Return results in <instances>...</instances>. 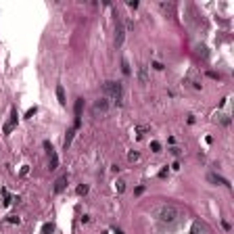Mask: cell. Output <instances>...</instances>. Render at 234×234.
I'll use <instances>...</instances> for the list:
<instances>
[{"mask_svg":"<svg viewBox=\"0 0 234 234\" xmlns=\"http://www.w3.org/2000/svg\"><path fill=\"white\" fill-rule=\"evenodd\" d=\"M155 215H157V220L161 224H174L180 213H178V209L172 207V205H161L159 209L155 211Z\"/></svg>","mask_w":234,"mask_h":234,"instance_id":"6da1fadb","label":"cell"},{"mask_svg":"<svg viewBox=\"0 0 234 234\" xmlns=\"http://www.w3.org/2000/svg\"><path fill=\"white\" fill-rule=\"evenodd\" d=\"M103 92H105V96H109V98H111V100H113L117 107L121 105L123 92H121V84H119V82H105V86H103Z\"/></svg>","mask_w":234,"mask_h":234,"instance_id":"7a4b0ae2","label":"cell"},{"mask_svg":"<svg viewBox=\"0 0 234 234\" xmlns=\"http://www.w3.org/2000/svg\"><path fill=\"white\" fill-rule=\"evenodd\" d=\"M92 111H94V115H103V113H107L109 111V100L107 98H98L96 103H94V107H92Z\"/></svg>","mask_w":234,"mask_h":234,"instance_id":"3957f363","label":"cell"},{"mask_svg":"<svg viewBox=\"0 0 234 234\" xmlns=\"http://www.w3.org/2000/svg\"><path fill=\"white\" fill-rule=\"evenodd\" d=\"M123 38H126V27L121 23H117V29H115V46L117 48L123 44Z\"/></svg>","mask_w":234,"mask_h":234,"instance_id":"277c9868","label":"cell"},{"mask_svg":"<svg viewBox=\"0 0 234 234\" xmlns=\"http://www.w3.org/2000/svg\"><path fill=\"white\" fill-rule=\"evenodd\" d=\"M207 178H209V182H213V184H224V186H230V182H228L226 178H222V176H217V174H209Z\"/></svg>","mask_w":234,"mask_h":234,"instance_id":"5b68a950","label":"cell"},{"mask_svg":"<svg viewBox=\"0 0 234 234\" xmlns=\"http://www.w3.org/2000/svg\"><path fill=\"white\" fill-rule=\"evenodd\" d=\"M15 123H17V111H15V109H13V115H11V121H9V123H4V134H11V130L15 128Z\"/></svg>","mask_w":234,"mask_h":234,"instance_id":"8992f818","label":"cell"},{"mask_svg":"<svg viewBox=\"0 0 234 234\" xmlns=\"http://www.w3.org/2000/svg\"><path fill=\"white\" fill-rule=\"evenodd\" d=\"M67 186V176H63V178H58L57 182H55V192H63Z\"/></svg>","mask_w":234,"mask_h":234,"instance_id":"52a82bcc","label":"cell"},{"mask_svg":"<svg viewBox=\"0 0 234 234\" xmlns=\"http://www.w3.org/2000/svg\"><path fill=\"white\" fill-rule=\"evenodd\" d=\"M57 98H58V105L65 107L67 105V100H65V90H63V86H57Z\"/></svg>","mask_w":234,"mask_h":234,"instance_id":"ba28073f","label":"cell"},{"mask_svg":"<svg viewBox=\"0 0 234 234\" xmlns=\"http://www.w3.org/2000/svg\"><path fill=\"white\" fill-rule=\"evenodd\" d=\"M48 167H50V172L58 167V155L55 151H50V163H48Z\"/></svg>","mask_w":234,"mask_h":234,"instance_id":"9c48e42d","label":"cell"},{"mask_svg":"<svg viewBox=\"0 0 234 234\" xmlns=\"http://www.w3.org/2000/svg\"><path fill=\"white\" fill-rule=\"evenodd\" d=\"M138 80H140L142 84L149 82V73H146V67H138Z\"/></svg>","mask_w":234,"mask_h":234,"instance_id":"30bf717a","label":"cell"},{"mask_svg":"<svg viewBox=\"0 0 234 234\" xmlns=\"http://www.w3.org/2000/svg\"><path fill=\"white\" fill-rule=\"evenodd\" d=\"M190 234H205V228L201 226V222H194L190 228Z\"/></svg>","mask_w":234,"mask_h":234,"instance_id":"8fae6325","label":"cell"},{"mask_svg":"<svg viewBox=\"0 0 234 234\" xmlns=\"http://www.w3.org/2000/svg\"><path fill=\"white\" fill-rule=\"evenodd\" d=\"M82 107H84V98L75 100V117H82Z\"/></svg>","mask_w":234,"mask_h":234,"instance_id":"7c38bea8","label":"cell"},{"mask_svg":"<svg viewBox=\"0 0 234 234\" xmlns=\"http://www.w3.org/2000/svg\"><path fill=\"white\" fill-rule=\"evenodd\" d=\"M159 6H161V11H163V13H169V15H174V4H167V2H161Z\"/></svg>","mask_w":234,"mask_h":234,"instance_id":"4fadbf2b","label":"cell"},{"mask_svg":"<svg viewBox=\"0 0 234 234\" xmlns=\"http://www.w3.org/2000/svg\"><path fill=\"white\" fill-rule=\"evenodd\" d=\"M215 121H220L224 126H230V117L228 115H215Z\"/></svg>","mask_w":234,"mask_h":234,"instance_id":"5bb4252c","label":"cell"},{"mask_svg":"<svg viewBox=\"0 0 234 234\" xmlns=\"http://www.w3.org/2000/svg\"><path fill=\"white\" fill-rule=\"evenodd\" d=\"M73 134H75V128H73V130H69V132H67V138H65V149H69L71 140H73Z\"/></svg>","mask_w":234,"mask_h":234,"instance_id":"9a60e30c","label":"cell"},{"mask_svg":"<svg viewBox=\"0 0 234 234\" xmlns=\"http://www.w3.org/2000/svg\"><path fill=\"white\" fill-rule=\"evenodd\" d=\"M128 159H130V161H132V163H136V161L140 159V155H138V153H136V151H132V153H128Z\"/></svg>","mask_w":234,"mask_h":234,"instance_id":"2e32d148","label":"cell"},{"mask_svg":"<svg viewBox=\"0 0 234 234\" xmlns=\"http://www.w3.org/2000/svg\"><path fill=\"white\" fill-rule=\"evenodd\" d=\"M121 71H123L126 75H130V65H128V61H126V58L121 61Z\"/></svg>","mask_w":234,"mask_h":234,"instance_id":"e0dca14e","label":"cell"},{"mask_svg":"<svg viewBox=\"0 0 234 234\" xmlns=\"http://www.w3.org/2000/svg\"><path fill=\"white\" fill-rule=\"evenodd\" d=\"M52 224H44V228H42V234H52Z\"/></svg>","mask_w":234,"mask_h":234,"instance_id":"ac0fdd59","label":"cell"},{"mask_svg":"<svg viewBox=\"0 0 234 234\" xmlns=\"http://www.w3.org/2000/svg\"><path fill=\"white\" fill-rule=\"evenodd\" d=\"M2 194H4V205L9 207V205H11V203H13V199H11V197H9V192H6L4 188H2Z\"/></svg>","mask_w":234,"mask_h":234,"instance_id":"d6986e66","label":"cell"},{"mask_svg":"<svg viewBox=\"0 0 234 234\" xmlns=\"http://www.w3.org/2000/svg\"><path fill=\"white\" fill-rule=\"evenodd\" d=\"M36 113H38V107H32V109H27V113H25V117L29 119V117H34Z\"/></svg>","mask_w":234,"mask_h":234,"instance_id":"ffe728a7","label":"cell"},{"mask_svg":"<svg viewBox=\"0 0 234 234\" xmlns=\"http://www.w3.org/2000/svg\"><path fill=\"white\" fill-rule=\"evenodd\" d=\"M151 149H153L155 153H159V151H161V144H159L157 140H153V142H151Z\"/></svg>","mask_w":234,"mask_h":234,"instance_id":"44dd1931","label":"cell"},{"mask_svg":"<svg viewBox=\"0 0 234 234\" xmlns=\"http://www.w3.org/2000/svg\"><path fill=\"white\" fill-rule=\"evenodd\" d=\"M86 192H88V186H86V184H80V186H77V194H86Z\"/></svg>","mask_w":234,"mask_h":234,"instance_id":"7402d4cb","label":"cell"},{"mask_svg":"<svg viewBox=\"0 0 234 234\" xmlns=\"http://www.w3.org/2000/svg\"><path fill=\"white\" fill-rule=\"evenodd\" d=\"M117 190L123 192V190H126V182H117Z\"/></svg>","mask_w":234,"mask_h":234,"instance_id":"603a6c76","label":"cell"},{"mask_svg":"<svg viewBox=\"0 0 234 234\" xmlns=\"http://www.w3.org/2000/svg\"><path fill=\"white\" fill-rule=\"evenodd\" d=\"M199 55H203V57L207 58V48H205V46H199Z\"/></svg>","mask_w":234,"mask_h":234,"instance_id":"cb8c5ba5","label":"cell"},{"mask_svg":"<svg viewBox=\"0 0 234 234\" xmlns=\"http://www.w3.org/2000/svg\"><path fill=\"white\" fill-rule=\"evenodd\" d=\"M9 222H11V224H19V222H21V220H19L17 215H11V217H9Z\"/></svg>","mask_w":234,"mask_h":234,"instance_id":"d4e9b609","label":"cell"},{"mask_svg":"<svg viewBox=\"0 0 234 234\" xmlns=\"http://www.w3.org/2000/svg\"><path fill=\"white\" fill-rule=\"evenodd\" d=\"M128 6H130V9H138V2H136V0H130Z\"/></svg>","mask_w":234,"mask_h":234,"instance_id":"484cf974","label":"cell"},{"mask_svg":"<svg viewBox=\"0 0 234 234\" xmlns=\"http://www.w3.org/2000/svg\"><path fill=\"white\" fill-rule=\"evenodd\" d=\"M153 67H155V69H157V71H161V69H163V65H161L159 61H155V63H153Z\"/></svg>","mask_w":234,"mask_h":234,"instance_id":"4316f807","label":"cell"},{"mask_svg":"<svg viewBox=\"0 0 234 234\" xmlns=\"http://www.w3.org/2000/svg\"><path fill=\"white\" fill-rule=\"evenodd\" d=\"M165 176H167V167H163V169L159 172V178H165Z\"/></svg>","mask_w":234,"mask_h":234,"instance_id":"83f0119b","label":"cell"},{"mask_svg":"<svg viewBox=\"0 0 234 234\" xmlns=\"http://www.w3.org/2000/svg\"><path fill=\"white\" fill-rule=\"evenodd\" d=\"M115 234H123V232H121V230H115Z\"/></svg>","mask_w":234,"mask_h":234,"instance_id":"f1b7e54d","label":"cell"}]
</instances>
